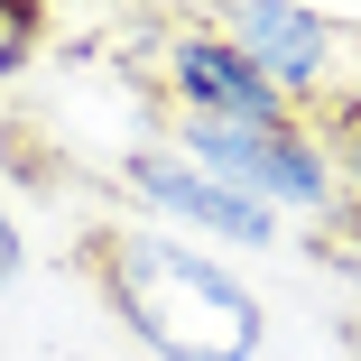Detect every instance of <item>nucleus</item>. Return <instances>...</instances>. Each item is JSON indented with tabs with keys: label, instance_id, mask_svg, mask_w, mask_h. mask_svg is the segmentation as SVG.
Masks as SVG:
<instances>
[{
	"label": "nucleus",
	"instance_id": "obj_3",
	"mask_svg": "<svg viewBox=\"0 0 361 361\" xmlns=\"http://www.w3.org/2000/svg\"><path fill=\"white\" fill-rule=\"evenodd\" d=\"M121 185L149 204V223H167V232H204V241H241V250H278V213L259 204V195H241V185H223L213 167H195L185 149H130L121 158Z\"/></svg>",
	"mask_w": 361,
	"mask_h": 361
},
{
	"label": "nucleus",
	"instance_id": "obj_8",
	"mask_svg": "<svg viewBox=\"0 0 361 361\" xmlns=\"http://www.w3.org/2000/svg\"><path fill=\"white\" fill-rule=\"evenodd\" d=\"M19 269H28V241L10 223V204H0V287H19Z\"/></svg>",
	"mask_w": 361,
	"mask_h": 361
},
{
	"label": "nucleus",
	"instance_id": "obj_1",
	"mask_svg": "<svg viewBox=\"0 0 361 361\" xmlns=\"http://www.w3.org/2000/svg\"><path fill=\"white\" fill-rule=\"evenodd\" d=\"M75 269L149 361H259L269 343V297L167 223H93Z\"/></svg>",
	"mask_w": 361,
	"mask_h": 361
},
{
	"label": "nucleus",
	"instance_id": "obj_5",
	"mask_svg": "<svg viewBox=\"0 0 361 361\" xmlns=\"http://www.w3.org/2000/svg\"><path fill=\"white\" fill-rule=\"evenodd\" d=\"M167 93L176 111H213V121H259V111H297L232 28H176L167 37Z\"/></svg>",
	"mask_w": 361,
	"mask_h": 361
},
{
	"label": "nucleus",
	"instance_id": "obj_6",
	"mask_svg": "<svg viewBox=\"0 0 361 361\" xmlns=\"http://www.w3.org/2000/svg\"><path fill=\"white\" fill-rule=\"evenodd\" d=\"M315 130H324V149H334V176H343V204L361 213V93H334V102L315 111Z\"/></svg>",
	"mask_w": 361,
	"mask_h": 361
},
{
	"label": "nucleus",
	"instance_id": "obj_2",
	"mask_svg": "<svg viewBox=\"0 0 361 361\" xmlns=\"http://www.w3.org/2000/svg\"><path fill=\"white\" fill-rule=\"evenodd\" d=\"M167 149H185L195 167H213L223 185L259 195L269 213H315L334 223L343 213V176H334V149L306 111H259V121H213V111H176Z\"/></svg>",
	"mask_w": 361,
	"mask_h": 361
},
{
	"label": "nucleus",
	"instance_id": "obj_4",
	"mask_svg": "<svg viewBox=\"0 0 361 361\" xmlns=\"http://www.w3.org/2000/svg\"><path fill=\"white\" fill-rule=\"evenodd\" d=\"M223 28L250 47V65H259L306 121L343 93V47H352V37H343L324 10H306V0H232Z\"/></svg>",
	"mask_w": 361,
	"mask_h": 361
},
{
	"label": "nucleus",
	"instance_id": "obj_7",
	"mask_svg": "<svg viewBox=\"0 0 361 361\" xmlns=\"http://www.w3.org/2000/svg\"><path fill=\"white\" fill-rule=\"evenodd\" d=\"M37 47H47V0H0V84L28 75Z\"/></svg>",
	"mask_w": 361,
	"mask_h": 361
},
{
	"label": "nucleus",
	"instance_id": "obj_9",
	"mask_svg": "<svg viewBox=\"0 0 361 361\" xmlns=\"http://www.w3.org/2000/svg\"><path fill=\"white\" fill-rule=\"evenodd\" d=\"M334 334H343V352H352V361H361V306H352V315H343V324H334Z\"/></svg>",
	"mask_w": 361,
	"mask_h": 361
}]
</instances>
